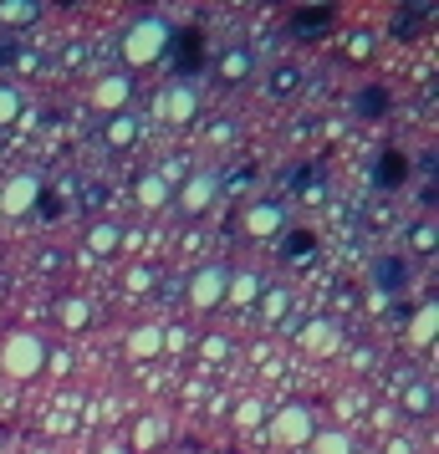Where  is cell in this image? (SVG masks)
<instances>
[{
	"mask_svg": "<svg viewBox=\"0 0 439 454\" xmlns=\"http://www.w3.org/2000/svg\"><path fill=\"white\" fill-rule=\"evenodd\" d=\"M46 363H51V352H46V342L36 332H11V337L0 342V372L16 378V383H31Z\"/></svg>",
	"mask_w": 439,
	"mask_h": 454,
	"instance_id": "6da1fadb",
	"label": "cell"
},
{
	"mask_svg": "<svg viewBox=\"0 0 439 454\" xmlns=\"http://www.w3.org/2000/svg\"><path fill=\"white\" fill-rule=\"evenodd\" d=\"M169 36H174L169 21H159V16H138V21L123 31V42H118L123 46V62L128 67H153L169 51Z\"/></svg>",
	"mask_w": 439,
	"mask_h": 454,
	"instance_id": "7a4b0ae2",
	"label": "cell"
},
{
	"mask_svg": "<svg viewBox=\"0 0 439 454\" xmlns=\"http://www.w3.org/2000/svg\"><path fill=\"white\" fill-rule=\"evenodd\" d=\"M276 450H307L317 434V419H312V403H286V409L271 413V424H266Z\"/></svg>",
	"mask_w": 439,
	"mask_h": 454,
	"instance_id": "3957f363",
	"label": "cell"
},
{
	"mask_svg": "<svg viewBox=\"0 0 439 454\" xmlns=\"http://www.w3.org/2000/svg\"><path fill=\"white\" fill-rule=\"evenodd\" d=\"M231 266H220V261H209V266H200L194 276L184 281V296L194 311H215L220 301H225V291H231Z\"/></svg>",
	"mask_w": 439,
	"mask_h": 454,
	"instance_id": "277c9868",
	"label": "cell"
},
{
	"mask_svg": "<svg viewBox=\"0 0 439 454\" xmlns=\"http://www.w3.org/2000/svg\"><path fill=\"white\" fill-rule=\"evenodd\" d=\"M215 194H220V179L200 168V174H189L184 184H179V194H174V209H179L184 220H200V215L215 205Z\"/></svg>",
	"mask_w": 439,
	"mask_h": 454,
	"instance_id": "5b68a950",
	"label": "cell"
},
{
	"mask_svg": "<svg viewBox=\"0 0 439 454\" xmlns=\"http://www.w3.org/2000/svg\"><path fill=\"white\" fill-rule=\"evenodd\" d=\"M194 113H200V98H194L189 82L159 87V98H153V118H159V123H189Z\"/></svg>",
	"mask_w": 439,
	"mask_h": 454,
	"instance_id": "8992f818",
	"label": "cell"
},
{
	"mask_svg": "<svg viewBox=\"0 0 439 454\" xmlns=\"http://www.w3.org/2000/svg\"><path fill=\"white\" fill-rule=\"evenodd\" d=\"M42 194H46V184L36 174H16V179H5V189H0V209L11 220H21V215H31V209L42 205Z\"/></svg>",
	"mask_w": 439,
	"mask_h": 454,
	"instance_id": "52a82bcc",
	"label": "cell"
},
{
	"mask_svg": "<svg viewBox=\"0 0 439 454\" xmlns=\"http://www.w3.org/2000/svg\"><path fill=\"white\" fill-rule=\"evenodd\" d=\"M240 230H246L251 240H276V235L286 230V209L271 205V200H255V205H246V215H240Z\"/></svg>",
	"mask_w": 439,
	"mask_h": 454,
	"instance_id": "ba28073f",
	"label": "cell"
},
{
	"mask_svg": "<svg viewBox=\"0 0 439 454\" xmlns=\"http://www.w3.org/2000/svg\"><path fill=\"white\" fill-rule=\"evenodd\" d=\"M92 107L98 113H128L133 107V77L128 72H113V77H103V82H92Z\"/></svg>",
	"mask_w": 439,
	"mask_h": 454,
	"instance_id": "9c48e42d",
	"label": "cell"
},
{
	"mask_svg": "<svg viewBox=\"0 0 439 454\" xmlns=\"http://www.w3.org/2000/svg\"><path fill=\"white\" fill-rule=\"evenodd\" d=\"M215 77H220V82H231V87H240L246 77H255V57L246 51V46H231V51H220Z\"/></svg>",
	"mask_w": 439,
	"mask_h": 454,
	"instance_id": "30bf717a",
	"label": "cell"
},
{
	"mask_svg": "<svg viewBox=\"0 0 439 454\" xmlns=\"http://www.w3.org/2000/svg\"><path fill=\"white\" fill-rule=\"evenodd\" d=\"M103 138H107V148H133L144 138V123L133 118V107H128V113H113L107 128H103Z\"/></svg>",
	"mask_w": 439,
	"mask_h": 454,
	"instance_id": "8fae6325",
	"label": "cell"
},
{
	"mask_svg": "<svg viewBox=\"0 0 439 454\" xmlns=\"http://www.w3.org/2000/svg\"><path fill=\"white\" fill-rule=\"evenodd\" d=\"M169 200H174V189H169L164 174H144V179L133 184V205L138 209H164Z\"/></svg>",
	"mask_w": 439,
	"mask_h": 454,
	"instance_id": "7c38bea8",
	"label": "cell"
},
{
	"mask_svg": "<svg viewBox=\"0 0 439 454\" xmlns=\"http://www.w3.org/2000/svg\"><path fill=\"white\" fill-rule=\"evenodd\" d=\"M118 246H123V230L107 225V220H98V225L87 230V255H98V261H107V255H118Z\"/></svg>",
	"mask_w": 439,
	"mask_h": 454,
	"instance_id": "4fadbf2b",
	"label": "cell"
},
{
	"mask_svg": "<svg viewBox=\"0 0 439 454\" xmlns=\"http://www.w3.org/2000/svg\"><path fill=\"white\" fill-rule=\"evenodd\" d=\"M266 296V276H231V291H225V301H235V307H255Z\"/></svg>",
	"mask_w": 439,
	"mask_h": 454,
	"instance_id": "5bb4252c",
	"label": "cell"
},
{
	"mask_svg": "<svg viewBox=\"0 0 439 454\" xmlns=\"http://www.w3.org/2000/svg\"><path fill=\"white\" fill-rule=\"evenodd\" d=\"M307 450L312 454H357V439L348 429H317Z\"/></svg>",
	"mask_w": 439,
	"mask_h": 454,
	"instance_id": "9a60e30c",
	"label": "cell"
},
{
	"mask_svg": "<svg viewBox=\"0 0 439 454\" xmlns=\"http://www.w3.org/2000/svg\"><path fill=\"white\" fill-rule=\"evenodd\" d=\"M159 352H164V332L159 327H138L128 337V357H133V363H148V357H159Z\"/></svg>",
	"mask_w": 439,
	"mask_h": 454,
	"instance_id": "2e32d148",
	"label": "cell"
},
{
	"mask_svg": "<svg viewBox=\"0 0 439 454\" xmlns=\"http://www.w3.org/2000/svg\"><path fill=\"white\" fill-rule=\"evenodd\" d=\"M36 16H42V5H36V0H0V26H11V31L36 26Z\"/></svg>",
	"mask_w": 439,
	"mask_h": 454,
	"instance_id": "e0dca14e",
	"label": "cell"
},
{
	"mask_svg": "<svg viewBox=\"0 0 439 454\" xmlns=\"http://www.w3.org/2000/svg\"><path fill=\"white\" fill-rule=\"evenodd\" d=\"M57 322H62L67 332H82L87 322H92V301H87V296H67V301H57Z\"/></svg>",
	"mask_w": 439,
	"mask_h": 454,
	"instance_id": "ac0fdd59",
	"label": "cell"
},
{
	"mask_svg": "<svg viewBox=\"0 0 439 454\" xmlns=\"http://www.w3.org/2000/svg\"><path fill=\"white\" fill-rule=\"evenodd\" d=\"M302 342H307L312 352H333V348H337V322H327V317H317L312 327L302 332Z\"/></svg>",
	"mask_w": 439,
	"mask_h": 454,
	"instance_id": "d6986e66",
	"label": "cell"
},
{
	"mask_svg": "<svg viewBox=\"0 0 439 454\" xmlns=\"http://www.w3.org/2000/svg\"><path fill=\"white\" fill-rule=\"evenodd\" d=\"M435 317H439V307L424 301V311H419L414 327H409V342H414V348H429V342H435Z\"/></svg>",
	"mask_w": 439,
	"mask_h": 454,
	"instance_id": "ffe728a7",
	"label": "cell"
},
{
	"mask_svg": "<svg viewBox=\"0 0 439 454\" xmlns=\"http://www.w3.org/2000/svg\"><path fill=\"white\" fill-rule=\"evenodd\" d=\"M312 250H317V235L312 230H296V235H286L281 255H286V261H312Z\"/></svg>",
	"mask_w": 439,
	"mask_h": 454,
	"instance_id": "44dd1931",
	"label": "cell"
},
{
	"mask_svg": "<svg viewBox=\"0 0 439 454\" xmlns=\"http://www.w3.org/2000/svg\"><path fill=\"white\" fill-rule=\"evenodd\" d=\"M404 409L409 413H435V388H429V383H409V388H404Z\"/></svg>",
	"mask_w": 439,
	"mask_h": 454,
	"instance_id": "7402d4cb",
	"label": "cell"
},
{
	"mask_svg": "<svg viewBox=\"0 0 439 454\" xmlns=\"http://www.w3.org/2000/svg\"><path fill=\"white\" fill-rule=\"evenodd\" d=\"M225 357H231V337H205V342H200V363H205V368H220Z\"/></svg>",
	"mask_w": 439,
	"mask_h": 454,
	"instance_id": "603a6c76",
	"label": "cell"
},
{
	"mask_svg": "<svg viewBox=\"0 0 439 454\" xmlns=\"http://www.w3.org/2000/svg\"><path fill=\"white\" fill-rule=\"evenodd\" d=\"M21 92H16V87H5V82H0V128H11V123H16V118H21Z\"/></svg>",
	"mask_w": 439,
	"mask_h": 454,
	"instance_id": "cb8c5ba5",
	"label": "cell"
},
{
	"mask_svg": "<svg viewBox=\"0 0 439 454\" xmlns=\"http://www.w3.org/2000/svg\"><path fill=\"white\" fill-rule=\"evenodd\" d=\"M378 286H404V261L383 255V261H378Z\"/></svg>",
	"mask_w": 439,
	"mask_h": 454,
	"instance_id": "d4e9b609",
	"label": "cell"
},
{
	"mask_svg": "<svg viewBox=\"0 0 439 454\" xmlns=\"http://www.w3.org/2000/svg\"><path fill=\"white\" fill-rule=\"evenodd\" d=\"M255 307H266V317H271V322H281V317H286V291H266Z\"/></svg>",
	"mask_w": 439,
	"mask_h": 454,
	"instance_id": "484cf974",
	"label": "cell"
},
{
	"mask_svg": "<svg viewBox=\"0 0 439 454\" xmlns=\"http://www.w3.org/2000/svg\"><path fill=\"white\" fill-rule=\"evenodd\" d=\"M235 424H240V429H251V424H261V403H255V398H246V403L235 409Z\"/></svg>",
	"mask_w": 439,
	"mask_h": 454,
	"instance_id": "4316f807",
	"label": "cell"
},
{
	"mask_svg": "<svg viewBox=\"0 0 439 454\" xmlns=\"http://www.w3.org/2000/svg\"><path fill=\"white\" fill-rule=\"evenodd\" d=\"M276 92H292V87H302V72H296V67H276Z\"/></svg>",
	"mask_w": 439,
	"mask_h": 454,
	"instance_id": "83f0119b",
	"label": "cell"
},
{
	"mask_svg": "<svg viewBox=\"0 0 439 454\" xmlns=\"http://www.w3.org/2000/svg\"><path fill=\"white\" fill-rule=\"evenodd\" d=\"M159 434H164V424H159V419H144V424L133 429V444H153Z\"/></svg>",
	"mask_w": 439,
	"mask_h": 454,
	"instance_id": "f1b7e54d",
	"label": "cell"
},
{
	"mask_svg": "<svg viewBox=\"0 0 439 454\" xmlns=\"http://www.w3.org/2000/svg\"><path fill=\"white\" fill-rule=\"evenodd\" d=\"M148 281H153V270H148V266H138L133 276H128V291H133V296H148Z\"/></svg>",
	"mask_w": 439,
	"mask_h": 454,
	"instance_id": "f546056e",
	"label": "cell"
},
{
	"mask_svg": "<svg viewBox=\"0 0 439 454\" xmlns=\"http://www.w3.org/2000/svg\"><path fill=\"white\" fill-rule=\"evenodd\" d=\"M414 246L419 250H435V225H419L414 230Z\"/></svg>",
	"mask_w": 439,
	"mask_h": 454,
	"instance_id": "4dcf8cb0",
	"label": "cell"
},
{
	"mask_svg": "<svg viewBox=\"0 0 439 454\" xmlns=\"http://www.w3.org/2000/svg\"><path fill=\"white\" fill-rule=\"evenodd\" d=\"M348 51H353V57H368V51H373V42H368V36H357V42H348Z\"/></svg>",
	"mask_w": 439,
	"mask_h": 454,
	"instance_id": "1f68e13d",
	"label": "cell"
},
{
	"mask_svg": "<svg viewBox=\"0 0 439 454\" xmlns=\"http://www.w3.org/2000/svg\"><path fill=\"white\" fill-rule=\"evenodd\" d=\"M388 454H414V450H409V439H394V450Z\"/></svg>",
	"mask_w": 439,
	"mask_h": 454,
	"instance_id": "d6a6232c",
	"label": "cell"
},
{
	"mask_svg": "<svg viewBox=\"0 0 439 454\" xmlns=\"http://www.w3.org/2000/svg\"><path fill=\"white\" fill-rule=\"evenodd\" d=\"M103 454H128V444H103Z\"/></svg>",
	"mask_w": 439,
	"mask_h": 454,
	"instance_id": "836d02e7",
	"label": "cell"
},
{
	"mask_svg": "<svg viewBox=\"0 0 439 454\" xmlns=\"http://www.w3.org/2000/svg\"><path fill=\"white\" fill-rule=\"evenodd\" d=\"M174 454H194V450H174Z\"/></svg>",
	"mask_w": 439,
	"mask_h": 454,
	"instance_id": "e575fe53",
	"label": "cell"
}]
</instances>
